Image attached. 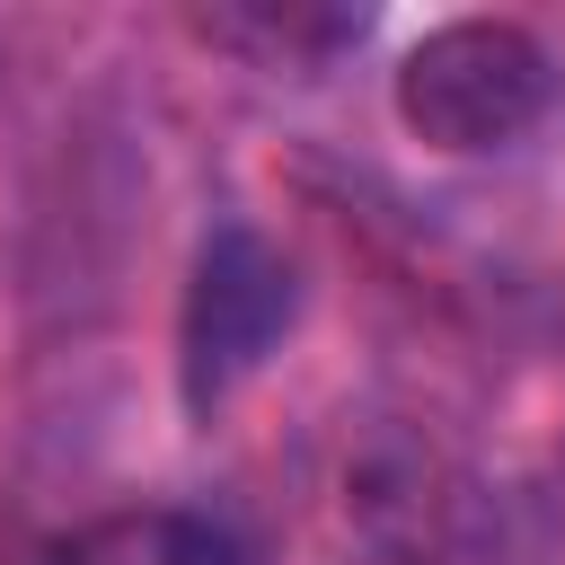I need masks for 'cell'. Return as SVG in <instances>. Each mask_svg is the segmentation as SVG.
<instances>
[{
  "mask_svg": "<svg viewBox=\"0 0 565 565\" xmlns=\"http://www.w3.org/2000/svg\"><path fill=\"white\" fill-rule=\"evenodd\" d=\"M397 115L433 150H503L547 115V53L512 18H450L397 62Z\"/></svg>",
  "mask_w": 565,
  "mask_h": 565,
  "instance_id": "obj_1",
  "label": "cell"
},
{
  "mask_svg": "<svg viewBox=\"0 0 565 565\" xmlns=\"http://www.w3.org/2000/svg\"><path fill=\"white\" fill-rule=\"evenodd\" d=\"M44 565H247V547L185 503H124L44 547Z\"/></svg>",
  "mask_w": 565,
  "mask_h": 565,
  "instance_id": "obj_3",
  "label": "cell"
},
{
  "mask_svg": "<svg viewBox=\"0 0 565 565\" xmlns=\"http://www.w3.org/2000/svg\"><path fill=\"white\" fill-rule=\"evenodd\" d=\"M282 318H291V265L247 221L212 230L203 256H194V291H185V388H194V406L221 397L238 371H256L265 344L282 335Z\"/></svg>",
  "mask_w": 565,
  "mask_h": 565,
  "instance_id": "obj_2",
  "label": "cell"
},
{
  "mask_svg": "<svg viewBox=\"0 0 565 565\" xmlns=\"http://www.w3.org/2000/svg\"><path fill=\"white\" fill-rule=\"evenodd\" d=\"M212 35H265V53H300V44H344L362 35V18H309V9H256V18H212Z\"/></svg>",
  "mask_w": 565,
  "mask_h": 565,
  "instance_id": "obj_4",
  "label": "cell"
}]
</instances>
